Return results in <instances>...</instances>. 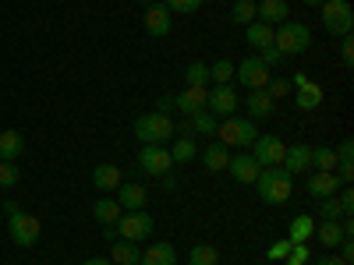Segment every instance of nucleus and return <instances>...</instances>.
I'll use <instances>...</instances> for the list:
<instances>
[{
    "label": "nucleus",
    "instance_id": "obj_22",
    "mask_svg": "<svg viewBox=\"0 0 354 265\" xmlns=\"http://www.w3.org/2000/svg\"><path fill=\"white\" fill-rule=\"evenodd\" d=\"M227 163H230V153H227L223 141H213V145H205V149H202V166L209 170V173L227 170Z\"/></svg>",
    "mask_w": 354,
    "mask_h": 265
},
{
    "label": "nucleus",
    "instance_id": "obj_16",
    "mask_svg": "<svg viewBox=\"0 0 354 265\" xmlns=\"http://www.w3.org/2000/svg\"><path fill=\"white\" fill-rule=\"evenodd\" d=\"M290 177L294 173H305L308 166H312V145H287V153H283V163H280Z\"/></svg>",
    "mask_w": 354,
    "mask_h": 265
},
{
    "label": "nucleus",
    "instance_id": "obj_49",
    "mask_svg": "<svg viewBox=\"0 0 354 265\" xmlns=\"http://www.w3.org/2000/svg\"><path fill=\"white\" fill-rule=\"evenodd\" d=\"M103 237H106L110 244H113L117 237H121V233H117V223H106V226H103Z\"/></svg>",
    "mask_w": 354,
    "mask_h": 265
},
{
    "label": "nucleus",
    "instance_id": "obj_54",
    "mask_svg": "<svg viewBox=\"0 0 354 265\" xmlns=\"http://www.w3.org/2000/svg\"><path fill=\"white\" fill-rule=\"evenodd\" d=\"M305 4H312V8H322V4H326V0H305Z\"/></svg>",
    "mask_w": 354,
    "mask_h": 265
},
{
    "label": "nucleus",
    "instance_id": "obj_26",
    "mask_svg": "<svg viewBox=\"0 0 354 265\" xmlns=\"http://www.w3.org/2000/svg\"><path fill=\"white\" fill-rule=\"evenodd\" d=\"M287 14H290L287 0H259V18L255 21L273 25V21H287Z\"/></svg>",
    "mask_w": 354,
    "mask_h": 265
},
{
    "label": "nucleus",
    "instance_id": "obj_15",
    "mask_svg": "<svg viewBox=\"0 0 354 265\" xmlns=\"http://www.w3.org/2000/svg\"><path fill=\"white\" fill-rule=\"evenodd\" d=\"M340 188H344V184H340V177H337V173L315 170V173L308 177V195H312V198H333Z\"/></svg>",
    "mask_w": 354,
    "mask_h": 265
},
{
    "label": "nucleus",
    "instance_id": "obj_34",
    "mask_svg": "<svg viewBox=\"0 0 354 265\" xmlns=\"http://www.w3.org/2000/svg\"><path fill=\"white\" fill-rule=\"evenodd\" d=\"M188 121H192V131H195V135H216V124H220L209 110H198V113H192Z\"/></svg>",
    "mask_w": 354,
    "mask_h": 265
},
{
    "label": "nucleus",
    "instance_id": "obj_29",
    "mask_svg": "<svg viewBox=\"0 0 354 265\" xmlns=\"http://www.w3.org/2000/svg\"><path fill=\"white\" fill-rule=\"evenodd\" d=\"M245 28H248V43H252L255 50H270V46H273V25L252 21V25H245Z\"/></svg>",
    "mask_w": 354,
    "mask_h": 265
},
{
    "label": "nucleus",
    "instance_id": "obj_20",
    "mask_svg": "<svg viewBox=\"0 0 354 265\" xmlns=\"http://www.w3.org/2000/svg\"><path fill=\"white\" fill-rule=\"evenodd\" d=\"M248 121H262V117H270L273 113V106H277V99L266 92V88H255V92H248Z\"/></svg>",
    "mask_w": 354,
    "mask_h": 265
},
{
    "label": "nucleus",
    "instance_id": "obj_50",
    "mask_svg": "<svg viewBox=\"0 0 354 265\" xmlns=\"http://www.w3.org/2000/svg\"><path fill=\"white\" fill-rule=\"evenodd\" d=\"M156 106H160V113H170V110H174V96H167V92H163Z\"/></svg>",
    "mask_w": 354,
    "mask_h": 265
},
{
    "label": "nucleus",
    "instance_id": "obj_53",
    "mask_svg": "<svg viewBox=\"0 0 354 265\" xmlns=\"http://www.w3.org/2000/svg\"><path fill=\"white\" fill-rule=\"evenodd\" d=\"M4 213H8V216H11V213H18V202H15V198H8V202H4Z\"/></svg>",
    "mask_w": 354,
    "mask_h": 265
},
{
    "label": "nucleus",
    "instance_id": "obj_30",
    "mask_svg": "<svg viewBox=\"0 0 354 265\" xmlns=\"http://www.w3.org/2000/svg\"><path fill=\"white\" fill-rule=\"evenodd\" d=\"M195 156H198L195 138H174V145H170V159L174 163H192Z\"/></svg>",
    "mask_w": 354,
    "mask_h": 265
},
{
    "label": "nucleus",
    "instance_id": "obj_7",
    "mask_svg": "<svg viewBox=\"0 0 354 265\" xmlns=\"http://www.w3.org/2000/svg\"><path fill=\"white\" fill-rule=\"evenodd\" d=\"M8 233H11V241H15L18 248H32V244L39 241V219L18 209V213H11V219H8Z\"/></svg>",
    "mask_w": 354,
    "mask_h": 265
},
{
    "label": "nucleus",
    "instance_id": "obj_27",
    "mask_svg": "<svg viewBox=\"0 0 354 265\" xmlns=\"http://www.w3.org/2000/svg\"><path fill=\"white\" fill-rule=\"evenodd\" d=\"M294 103H298V110H315V106H322V99H326V92L315 85V81H305L301 88H294Z\"/></svg>",
    "mask_w": 354,
    "mask_h": 265
},
{
    "label": "nucleus",
    "instance_id": "obj_19",
    "mask_svg": "<svg viewBox=\"0 0 354 265\" xmlns=\"http://www.w3.org/2000/svg\"><path fill=\"white\" fill-rule=\"evenodd\" d=\"M138 265H177V248L167 241H156L153 248H145Z\"/></svg>",
    "mask_w": 354,
    "mask_h": 265
},
{
    "label": "nucleus",
    "instance_id": "obj_52",
    "mask_svg": "<svg viewBox=\"0 0 354 265\" xmlns=\"http://www.w3.org/2000/svg\"><path fill=\"white\" fill-rule=\"evenodd\" d=\"M82 265H113V262H110V258H85Z\"/></svg>",
    "mask_w": 354,
    "mask_h": 265
},
{
    "label": "nucleus",
    "instance_id": "obj_11",
    "mask_svg": "<svg viewBox=\"0 0 354 265\" xmlns=\"http://www.w3.org/2000/svg\"><path fill=\"white\" fill-rule=\"evenodd\" d=\"M205 110H209L213 117H234V113H238V92H234L230 85H216V88H209Z\"/></svg>",
    "mask_w": 354,
    "mask_h": 265
},
{
    "label": "nucleus",
    "instance_id": "obj_40",
    "mask_svg": "<svg viewBox=\"0 0 354 265\" xmlns=\"http://www.w3.org/2000/svg\"><path fill=\"white\" fill-rule=\"evenodd\" d=\"M287 265H308L312 262V251H308V244H290V251H287V258H283Z\"/></svg>",
    "mask_w": 354,
    "mask_h": 265
},
{
    "label": "nucleus",
    "instance_id": "obj_25",
    "mask_svg": "<svg viewBox=\"0 0 354 265\" xmlns=\"http://www.w3.org/2000/svg\"><path fill=\"white\" fill-rule=\"evenodd\" d=\"M315 237L322 241V248H340L347 237H344V226H340V219H322L319 226H315Z\"/></svg>",
    "mask_w": 354,
    "mask_h": 265
},
{
    "label": "nucleus",
    "instance_id": "obj_24",
    "mask_svg": "<svg viewBox=\"0 0 354 265\" xmlns=\"http://www.w3.org/2000/svg\"><path fill=\"white\" fill-rule=\"evenodd\" d=\"M93 184H96V191H117L121 188V170L113 163H100L93 170Z\"/></svg>",
    "mask_w": 354,
    "mask_h": 265
},
{
    "label": "nucleus",
    "instance_id": "obj_46",
    "mask_svg": "<svg viewBox=\"0 0 354 265\" xmlns=\"http://www.w3.org/2000/svg\"><path fill=\"white\" fill-rule=\"evenodd\" d=\"M259 61H262L266 68H273V64H280V61H283V53H280L277 46H270V50H262V53H259Z\"/></svg>",
    "mask_w": 354,
    "mask_h": 265
},
{
    "label": "nucleus",
    "instance_id": "obj_37",
    "mask_svg": "<svg viewBox=\"0 0 354 265\" xmlns=\"http://www.w3.org/2000/svg\"><path fill=\"white\" fill-rule=\"evenodd\" d=\"M160 4L170 11V14H195L202 8V0H160Z\"/></svg>",
    "mask_w": 354,
    "mask_h": 265
},
{
    "label": "nucleus",
    "instance_id": "obj_6",
    "mask_svg": "<svg viewBox=\"0 0 354 265\" xmlns=\"http://www.w3.org/2000/svg\"><path fill=\"white\" fill-rule=\"evenodd\" d=\"M117 233H121L124 241H149L153 237V216L145 209H135V213H121V219H117Z\"/></svg>",
    "mask_w": 354,
    "mask_h": 265
},
{
    "label": "nucleus",
    "instance_id": "obj_4",
    "mask_svg": "<svg viewBox=\"0 0 354 265\" xmlns=\"http://www.w3.org/2000/svg\"><path fill=\"white\" fill-rule=\"evenodd\" d=\"M322 28H326L330 36H351L354 8L347 0H326V4H322Z\"/></svg>",
    "mask_w": 354,
    "mask_h": 265
},
{
    "label": "nucleus",
    "instance_id": "obj_18",
    "mask_svg": "<svg viewBox=\"0 0 354 265\" xmlns=\"http://www.w3.org/2000/svg\"><path fill=\"white\" fill-rule=\"evenodd\" d=\"M312 237H315V219H312L308 213L294 216V219L287 223V241H290V244H308Z\"/></svg>",
    "mask_w": 354,
    "mask_h": 265
},
{
    "label": "nucleus",
    "instance_id": "obj_13",
    "mask_svg": "<svg viewBox=\"0 0 354 265\" xmlns=\"http://www.w3.org/2000/svg\"><path fill=\"white\" fill-rule=\"evenodd\" d=\"M170 28H174V14L163 4H149V11H145V32L160 39V36H170Z\"/></svg>",
    "mask_w": 354,
    "mask_h": 265
},
{
    "label": "nucleus",
    "instance_id": "obj_23",
    "mask_svg": "<svg viewBox=\"0 0 354 265\" xmlns=\"http://www.w3.org/2000/svg\"><path fill=\"white\" fill-rule=\"evenodd\" d=\"M138 258H142V251H138L135 241L117 237V241L110 244V262H113V265H138Z\"/></svg>",
    "mask_w": 354,
    "mask_h": 265
},
{
    "label": "nucleus",
    "instance_id": "obj_35",
    "mask_svg": "<svg viewBox=\"0 0 354 265\" xmlns=\"http://www.w3.org/2000/svg\"><path fill=\"white\" fill-rule=\"evenodd\" d=\"M230 78H234V64L227 61V57H220L216 64H209V81H216V85H230Z\"/></svg>",
    "mask_w": 354,
    "mask_h": 265
},
{
    "label": "nucleus",
    "instance_id": "obj_47",
    "mask_svg": "<svg viewBox=\"0 0 354 265\" xmlns=\"http://www.w3.org/2000/svg\"><path fill=\"white\" fill-rule=\"evenodd\" d=\"M315 265H347V262H344L340 255H333V251H330V255H322V258H319Z\"/></svg>",
    "mask_w": 354,
    "mask_h": 265
},
{
    "label": "nucleus",
    "instance_id": "obj_3",
    "mask_svg": "<svg viewBox=\"0 0 354 265\" xmlns=\"http://www.w3.org/2000/svg\"><path fill=\"white\" fill-rule=\"evenodd\" d=\"M273 46L283 57H298L312 46V28L305 21H280V28L273 32Z\"/></svg>",
    "mask_w": 354,
    "mask_h": 265
},
{
    "label": "nucleus",
    "instance_id": "obj_32",
    "mask_svg": "<svg viewBox=\"0 0 354 265\" xmlns=\"http://www.w3.org/2000/svg\"><path fill=\"white\" fill-rule=\"evenodd\" d=\"M230 18L238 21V25H252V21L259 18V4H255V0H234Z\"/></svg>",
    "mask_w": 354,
    "mask_h": 265
},
{
    "label": "nucleus",
    "instance_id": "obj_44",
    "mask_svg": "<svg viewBox=\"0 0 354 265\" xmlns=\"http://www.w3.org/2000/svg\"><path fill=\"white\" fill-rule=\"evenodd\" d=\"M337 202H340V209H344V219H351V213H354V191L344 184L340 188V195H337Z\"/></svg>",
    "mask_w": 354,
    "mask_h": 265
},
{
    "label": "nucleus",
    "instance_id": "obj_10",
    "mask_svg": "<svg viewBox=\"0 0 354 265\" xmlns=\"http://www.w3.org/2000/svg\"><path fill=\"white\" fill-rule=\"evenodd\" d=\"M234 78H238L248 92H255V88H266L270 85V68H266L259 57H245V61L234 68Z\"/></svg>",
    "mask_w": 354,
    "mask_h": 265
},
{
    "label": "nucleus",
    "instance_id": "obj_21",
    "mask_svg": "<svg viewBox=\"0 0 354 265\" xmlns=\"http://www.w3.org/2000/svg\"><path fill=\"white\" fill-rule=\"evenodd\" d=\"M25 153V138L18 131H0V163H18Z\"/></svg>",
    "mask_w": 354,
    "mask_h": 265
},
{
    "label": "nucleus",
    "instance_id": "obj_17",
    "mask_svg": "<svg viewBox=\"0 0 354 265\" xmlns=\"http://www.w3.org/2000/svg\"><path fill=\"white\" fill-rule=\"evenodd\" d=\"M117 202H121L124 213H135V209H145V202H149V191H145L142 184H121L117 188Z\"/></svg>",
    "mask_w": 354,
    "mask_h": 265
},
{
    "label": "nucleus",
    "instance_id": "obj_9",
    "mask_svg": "<svg viewBox=\"0 0 354 265\" xmlns=\"http://www.w3.org/2000/svg\"><path fill=\"white\" fill-rule=\"evenodd\" d=\"M283 153H287V145L277 135H259L252 141V156H255L259 166H280L283 163Z\"/></svg>",
    "mask_w": 354,
    "mask_h": 265
},
{
    "label": "nucleus",
    "instance_id": "obj_12",
    "mask_svg": "<svg viewBox=\"0 0 354 265\" xmlns=\"http://www.w3.org/2000/svg\"><path fill=\"white\" fill-rule=\"evenodd\" d=\"M205 99H209V85H188L181 96H174V110H181L185 117L205 110Z\"/></svg>",
    "mask_w": 354,
    "mask_h": 265
},
{
    "label": "nucleus",
    "instance_id": "obj_33",
    "mask_svg": "<svg viewBox=\"0 0 354 265\" xmlns=\"http://www.w3.org/2000/svg\"><path fill=\"white\" fill-rule=\"evenodd\" d=\"M312 166L333 173L337 170V149H333V145H319V149H312Z\"/></svg>",
    "mask_w": 354,
    "mask_h": 265
},
{
    "label": "nucleus",
    "instance_id": "obj_36",
    "mask_svg": "<svg viewBox=\"0 0 354 265\" xmlns=\"http://www.w3.org/2000/svg\"><path fill=\"white\" fill-rule=\"evenodd\" d=\"M185 81H188V85H209V64L192 61V64L185 68Z\"/></svg>",
    "mask_w": 354,
    "mask_h": 265
},
{
    "label": "nucleus",
    "instance_id": "obj_42",
    "mask_svg": "<svg viewBox=\"0 0 354 265\" xmlns=\"http://www.w3.org/2000/svg\"><path fill=\"white\" fill-rule=\"evenodd\" d=\"M266 92H270L273 99H280V96L294 92V88H290V81H287V78H270V85H266Z\"/></svg>",
    "mask_w": 354,
    "mask_h": 265
},
{
    "label": "nucleus",
    "instance_id": "obj_31",
    "mask_svg": "<svg viewBox=\"0 0 354 265\" xmlns=\"http://www.w3.org/2000/svg\"><path fill=\"white\" fill-rule=\"evenodd\" d=\"M188 265H220V248L213 244H195L188 251Z\"/></svg>",
    "mask_w": 354,
    "mask_h": 265
},
{
    "label": "nucleus",
    "instance_id": "obj_28",
    "mask_svg": "<svg viewBox=\"0 0 354 265\" xmlns=\"http://www.w3.org/2000/svg\"><path fill=\"white\" fill-rule=\"evenodd\" d=\"M121 213H124L121 202H117V198H106V195L93 205V216H96L103 226H106V223H117V219H121Z\"/></svg>",
    "mask_w": 354,
    "mask_h": 265
},
{
    "label": "nucleus",
    "instance_id": "obj_38",
    "mask_svg": "<svg viewBox=\"0 0 354 265\" xmlns=\"http://www.w3.org/2000/svg\"><path fill=\"white\" fill-rule=\"evenodd\" d=\"M18 181H21L18 163H0V188H18Z\"/></svg>",
    "mask_w": 354,
    "mask_h": 265
},
{
    "label": "nucleus",
    "instance_id": "obj_5",
    "mask_svg": "<svg viewBox=\"0 0 354 265\" xmlns=\"http://www.w3.org/2000/svg\"><path fill=\"white\" fill-rule=\"evenodd\" d=\"M216 135L223 145H252L259 138V128L248 117H223V124H216Z\"/></svg>",
    "mask_w": 354,
    "mask_h": 265
},
{
    "label": "nucleus",
    "instance_id": "obj_45",
    "mask_svg": "<svg viewBox=\"0 0 354 265\" xmlns=\"http://www.w3.org/2000/svg\"><path fill=\"white\" fill-rule=\"evenodd\" d=\"M340 39H344V43H340V61L351 68V64H354V39H351V36H340Z\"/></svg>",
    "mask_w": 354,
    "mask_h": 265
},
{
    "label": "nucleus",
    "instance_id": "obj_41",
    "mask_svg": "<svg viewBox=\"0 0 354 265\" xmlns=\"http://www.w3.org/2000/svg\"><path fill=\"white\" fill-rule=\"evenodd\" d=\"M287 251H290V241H287V237H280V241H273V244H270L266 258H270V262H283V258H287Z\"/></svg>",
    "mask_w": 354,
    "mask_h": 265
},
{
    "label": "nucleus",
    "instance_id": "obj_8",
    "mask_svg": "<svg viewBox=\"0 0 354 265\" xmlns=\"http://www.w3.org/2000/svg\"><path fill=\"white\" fill-rule=\"evenodd\" d=\"M135 166H138L142 173H149V177H163V173L174 166V159H170V149H167V145H142V153H138Z\"/></svg>",
    "mask_w": 354,
    "mask_h": 265
},
{
    "label": "nucleus",
    "instance_id": "obj_48",
    "mask_svg": "<svg viewBox=\"0 0 354 265\" xmlns=\"http://www.w3.org/2000/svg\"><path fill=\"white\" fill-rule=\"evenodd\" d=\"M340 258H344V262L351 265V258H354V244H351V237H347V241L340 244Z\"/></svg>",
    "mask_w": 354,
    "mask_h": 265
},
{
    "label": "nucleus",
    "instance_id": "obj_1",
    "mask_svg": "<svg viewBox=\"0 0 354 265\" xmlns=\"http://www.w3.org/2000/svg\"><path fill=\"white\" fill-rule=\"evenodd\" d=\"M255 191L266 205H283L294 195V177L283 166H262L255 177Z\"/></svg>",
    "mask_w": 354,
    "mask_h": 265
},
{
    "label": "nucleus",
    "instance_id": "obj_14",
    "mask_svg": "<svg viewBox=\"0 0 354 265\" xmlns=\"http://www.w3.org/2000/svg\"><path fill=\"white\" fill-rule=\"evenodd\" d=\"M259 163H255V156H230V163H227V173L234 177L238 184H255V177H259Z\"/></svg>",
    "mask_w": 354,
    "mask_h": 265
},
{
    "label": "nucleus",
    "instance_id": "obj_51",
    "mask_svg": "<svg viewBox=\"0 0 354 265\" xmlns=\"http://www.w3.org/2000/svg\"><path fill=\"white\" fill-rule=\"evenodd\" d=\"M160 181H163V188H177V177H174V173H170V170H167V173H163V177H160Z\"/></svg>",
    "mask_w": 354,
    "mask_h": 265
},
{
    "label": "nucleus",
    "instance_id": "obj_39",
    "mask_svg": "<svg viewBox=\"0 0 354 265\" xmlns=\"http://www.w3.org/2000/svg\"><path fill=\"white\" fill-rule=\"evenodd\" d=\"M319 216H322V219H344V209H340L337 195H333V198H319Z\"/></svg>",
    "mask_w": 354,
    "mask_h": 265
},
{
    "label": "nucleus",
    "instance_id": "obj_55",
    "mask_svg": "<svg viewBox=\"0 0 354 265\" xmlns=\"http://www.w3.org/2000/svg\"><path fill=\"white\" fill-rule=\"evenodd\" d=\"M138 4H160V0H138Z\"/></svg>",
    "mask_w": 354,
    "mask_h": 265
},
{
    "label": "nucleus",
    "instance_id": "obj_2",
    "mask_svg": "<svg viewBox=\"0 0 354 265\" xmlns=\"http://www.w3.org/2000/svg\"><path fill=\"white\" fill-rule=\"evenodd\" d=\"M135 138L142 145H167L174 138V121L160 110L142 113V117H135Z\"/></svg>",
    "mask_w": 354,
    "mask_h": 265
},
{
    "label": "nucleus",
    "instance_id": "obj_43",
    "mask_svg": "<svg viewBox=\"0 0 354 265\" xmlns=\"http://www.w3.org/2000/svg\"><path fill=\"white\" fill-rule=\"evenodd\" d=\"M340 163H351V166H354V141H351V138H344V141L337 145V166H340Z\"/></svg>",
    "mask_w": 354,
    "mask_h": 265
}]
</instances>
